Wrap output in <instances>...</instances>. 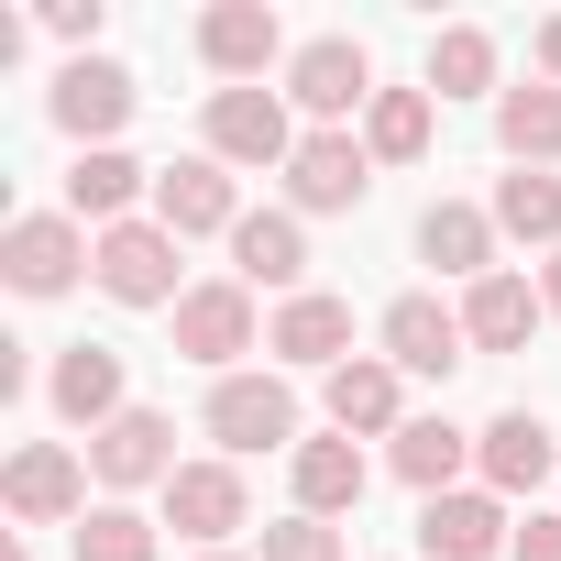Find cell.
I'll list each match as a JSON object with an SVG mask.
<instances>
[{
    "label": "cell",
    "mask_w": 561,
    "mask_h": 561,
    "mask_svg": "<svg viewBox=\"0 0 561 561\" xmlns=\"http://www.w3.org/2000/svg\"><path fill=\"white\" fill-rule=\"evenodd\" d=\"M0 275H12V298H67L78 275H100V231L67 209H23L0 231Z\"/></svg>",
    "instance_id": "1"
},
{
    "label": "cell",
    "mask_w": 561,
    "mask_h": 561,
    "mask_svg": "<svg viewBox=\"0 0 561 561\" xmlns=\"http://www.w3.org/2000/svg\"><path fill=\"white\" fill-rule=\"evenodd\" d=\"M198 419H209L220 462H242V451H298V386L275 375V364H264V375H220Z\"/></svg>",
    "instance_id": "2"
},
{
    "label": "cell",
    "mask_w": 561,
    "mask_h": 561,
    "mask_svg": "<svg viewBox=\"0 0 561 561\" xmlns=\"http://www.w3.org/2000/svg\"><path fill=\"white\" fill-rule=\"evenodd\" d=\"M287 100L320 122V133H353V111H375V56L353 34H309L287 56Z\"/></svg>",
    "instance_id": "3"
},
{
    "label": "cell",
    "mask_w": 561,
    "mask_h": 561,
    "mask_svg": "<svg viewBox=\"0 0 561 561\" xmlns=\"http://www.w3.org/2000/svg\"><path fill=\"white\" fill-rule=\"evenodd\" d=\"M165 320H176V353H187V364H209V375H242V353L264 342V320H253V287H242V275H209V287H187Z\"/></svg>",
    "instance_id": "4"
},
{
    "label": "cell",
    "mask_w": 561,
    "mask_h": 561,
    "mask_svg": "<svg viewBox=\"0 0 561 561\" xmlns=\"http://www.w3.org/2000/svg\"><path fill=\"white\" fill-rule=\"evenodd\" d=\"M275 56H298L287 23H275V0H209V12H198V67L220 89H264Z\"/></svg>",
    "instance_id": "5"
},
{
    "label": "cell",
    "mask_w": 561,
    "mask_h": 561,
    "mask_svg": "<svg viewBox=\"0 0 561 561\" xmlns=\"http://www.w3.org/2000/svg\"><path fill=\"white\" fill-rule=\"evenodd\" d=\"M89 287L111 298V309H176L187 287H176V231L165 220H122V231H100V275Z\"/></svg>",
    "instance_id": "6"
},
{
    "label": "cell",
    "mask_w": 561,
    "mask_h": 561,
    "mask_svg": "<svg viewBox=\"0 0 561 561\" xmlns=\"http://www.w3.org/2000/svg\"><path fill=\"white\" fill-rule=\"evenodd\" d=\"M0 506H12V528H67V517H89V462L67 440H23L0 462Z\"/></svg>",
    "instance_id": "7"
},
{
    "label": "cell",
    "mask_w": 561,
    "mask_h": 561,
    "mask_svg": "<svg viewBox=\"0 0 561 561\" xmlns=\"http://www.w3.org/2000/svg\"><path fill=\"white\" fill-rule=\"evenodd\" d=\"M198 133H209L220 165H287V154L309 144V133L287 122V89H209V122H198Z\"/></svg>",
    "instance_id": "8"
},
{
    "label": "cell",
    "mask_w": 561,
    "mask_h": 561,
    "mask_svg": "<svg viewBox=\"0 0 561 561\" xmlns=\"http://www.w3.org/2000/svg\"><path fill=\"white\" fill-rule=\"evenodd\" d=\"M133 67H111V56H67V78H56V133L78 144V154H100V144H122V122H133Z\"/></svg>",
    "instance_id": "9"
},
{
    "label": "cell",
    "mask_w": 561,
    "mask_h": 561,
    "mask_svg": "<svg viewBox=\"0 0 561 561\" xmlns=\"http://www.w3.org/2000/svg\"><path fill=\"white\" fill-rule=\"evenodd\" d=\"M89 473L111 484V506L144 495V484L165 495V484H176V419H165V408H122V419L89 440Z\"/></svg>",
    "instance_id": "10"
},
{
    "label": "cell",
    "mask_w": 561,
    "mask_h": 561,
    "mask_svg": "<svg viewBox=\"0 0 561 561\" xmlns=\"http://www.w3.org/2000/svg\"><path fill=\"white\" fill-rule=\"evenodd\" d=\"M473 473H484V495H539L550 473H561V430L539 419V408H506V419H484L473 430Z\"/></svg>",
    "instance_id": "11"
},
{
    "label": "cell",
    "mask_w": 561,
    "mask_h": 561,
    "mask_svg": "<svg viewBox=\"0 0 561 561\" xmlns=\"http://www.w3.org/2000/svg\"><path fill=\"white\" fill-rule=\"evenodd\" d=\"M364 187H375V154H364V133H309V144L287 154V209H298V220L364 209Z\"/></svg>",
    "instance_id": "12"
},
{
    "label": "cell",
    "mask_w": 561,
    "mask_h": 561,
    "mask_svg": "<svg viewBox=\"0 0 561 561\" xmlns=\"http://www.w3.org/2000/svg\"><path fill=\"white\" fill-rule=\"evenodd\" d=\"M154 220H165L176 242L242 231V176H231L220 154H176V165H154Z\"/></svg>",
    "instance_id": "13"
},
{
    "label": "cell",
    "mask_w": 561,
    "mask_h": 561,
    "mask_svg": "<svg viewBox=\"0 0 561 561\" xmlns=\"http://www.w3.org/2000/svg\"><path fill=\"white\" fill-rule=\"evenodd\" d=\"M165 528L198 539V550H231V528H253V484H242V462H176V484H165Z\"/></svg>",
    "instance_id": "14"
},
{
    "label": "cell",
    "mask_w": 561,
    "mask_h": 561,
    "mask_svg": "<svg viewBox=\"0 0 561 561\" xmlns=\"http://www.w3.org/2000/svg\"><path fill=\"white\" fill-rule=\"evenodd\" d=\"M320 408H331L342 440H397V430H408V375H397L386 353H353L342 375H320Z\"/></svg>",
    "instance_id": "15"
},
{
    "label": "cell",
    "mask_w": 561,
    "mask_h": 561,
    "mask_svg": "<svg viewBox=\"0 0 561 561\" xmlns=\"http://www.w3.org/2000/svg\"><path fill=\"white\" fill-rule=\"evenodd\" d=\"M419 550L430 561H495V550H517V517H506V495L462 484V495H430L419 506Z\"/></svg>",
    "instance_id": "16"
},
{
    "label": "cell",
    "mask_w": 561,
    "mask_h": 561,
    "mask_svg": "<svg viewBox=\"0 0 561 561\" xmlns=\"http://www.w3.org/2000/svg\"><path fill=\"white\" fill-rule=\"evenodd\" d=\"M45 397H56V419H67V430H89V440L133 408V386H122V353H111V342H67V353H56V375H45Z\"/></svg>",
    "instance_id": "17"
},
{
    "label": "cell",
    "mask_w": 561,
    "mask_h": 561,
    "mask_svg": "<svg viewBox=\"0 0 561 561\" xmlns=\"http://www.w3.org/2000/svg\"><path fill=\"white\" fill-rule=\"evenodd\" d=\"M264 353H275V364H320V375H342V364H353V298L298 287L287 309L264 320Z\"/></svg>",
    "instance_id": "18"
},
{
    "label": "cell",
    "mask_w": 561,
    "mask_h": 561,
    "mask_svg": "<svg viewBox=\"0 0 561 561\" xmlns=\"http://www.w3.org/2000/svg\"><path fill=\"white\" fill-rule=\"evenodd\" d=\"M375 342H386V364H397V375H451V364H473L462 309H440V298H397V309L375 320Z\"/></svg>",
    "instance_id": "19"
},
{
    "label": "cell",
    "mask_w": 561,
    "mask_h": 561,
    "mask_svg": "<svg viewBox=\"0 0 561 561\" xmlns=\"http://www.w3.org/2000/svg\"><path fill=\"white\" fill-rule=\"evenodd\" d=\"M287 484H298V517H353V506H364V484H375V462H364V440L320 430V440H298V451H287Z\"/></svg>",
    "instance_id": "20"
},
{
    "label": "cell",
    "mask_w": 561,
    "mask_h": 561,
    "mask_svg": "<svg viewBox=\"0 0 561 561\" xmlns=\"http://www.w3.org/2000/svg\"><path fill=\"white\" fill-rule=\"evenodd\" d=\"M495 209H473V198H430L419 209V264H440V275H462V287H484L495 275Z\"/></svg>",
    "instance_id": "21"
},
{
    "label": "cell",
    "mask_w": 561,
    "mask_h": 561,
    "mask_svg": "<svg viewBox=\"0 0 561 561\" xmlns=\"http://www.w3.org/2000/svg\"><path fill=\"white\" fill-rule=\"evenodd\" d=\"M133 198H154V165H133L122 144H100V154H78V165H67V220L122 231V220H133Z\"/></svg>",
    "instance_id": "22"
},
{
    "label": "cell",
    "mask_w": 561,
    "mask_h": 561,
    "mask_svg": "<svg viewBox=\"0 0 561 561\" xmlns=\"http://www.w3.org/2000/svg\"><path fill=\"white\" fill-rule=\"evenodd\" d=\"M550 309H539V287H528V275H484V287H462V342L473 353H528V331H539Z\"/></svg>",
    "instance_id": "23"
},
{
    "label": "cell",
    "mask_w": 561,
    "mask_h": 561,
    "mask_svg": "<svg viewBox=\"0 0 561 561\" xmlns=\"http://www.w3.org/2000/svg\"><path fill=\"white\" fill-rule=\"evenodd\" d=\"M231 275H242V287H287V298H298V275H309V231H298V209H242V231H231Z\"/></svg>",
    "instance_id": "24"
},
{
    "label": "cell",
    "mask_w": 561,
    "mask_h": 561,
    "mask_svg": "<svg viewBox=\"0 0 561 561\" xmlns=\"http://www.w3.org/2000/svg\"><path fill=\"white\" fill-rule=\"evenodd\" d=\"M386 462H397V484H419V506H430V495H462V473H473V430H451V419H408V430L386 440Z\"/></svg>",
    "instance_id": "25"
},
{
    "label": "cell",
    "mask_w": 561,
    "mask_h": 561,
    "mask_svg": "<svg viewBox=\"0 0 561 561\" xmlns=\"http://www.w3.org/2000/svg\"><path fill=\"white\" fill-rule=\"evenodd\" d=\"M495 154H506V165H561V89H550V78L495 89Z\"/></svg>",
    "instance_id": "26"
},
{
    "label": "cell",
    "mask_w": 561,
    "mask_h": 561,
    "mask_svg": "<svg viewBox=\"0 0 561 561\" xmlns=\"http://www.w3.org/2000/svg\"><path fill=\"white\" fill-rule=\"evenodd\" d=\"M430 133H440V100L430 89H375V111H364V154L375 165H419Z\"/></svg>",
    "instance_id": "27"
},
{
    "label": "cell",
    "mask_w": 561,
    "mask_h": 561,
    "mask_svg": "<svg viewBox=\"0 0 561 561\" xmlns=\"http://www.w3.org/2000/svg\"><path fill=\"white\" fill-rule=\"evenodd\" d=\"M484 209H495V231H506V242H550V253H561V176H550V165L495 176V198H484Z\"/></svg>",
    "instance_id": "28"
},
{
    "label": "cell",
    "mask_w": 561,
    "mask_h": 561,
    "mask_svg": "<svg viewBox=\"0 0 561 561\" xmlns=\"http://www.w3.org/2000/svg\"><path fill=\"white\" fill-rule=\"evenodd\" d=\"M419 89H430V100H473V89H495V34H484V23H440Z\"/></svg>",
    "instance_id": "29"
},
{
    "label": "cell",
    "mask_w": 561,
    "mask_h": 561,
    "mask_svg": "<svg viewBox=\"0 0 561 561\" xmlns=\"http://www.w3.org/2000/svg\"><path fill=\"white\" fill-rule=\"evenodd\" d=\"M78 561H165V539H154L144 506H89L78 517Z\"/></svg>",
    "instance_id": "30"
},
{
    "label": "cell",
    "mask_w": 561,
    "mask_h": 561,
    "mask_svg": "<svg viewBox=\"0 0 561 561\" xmlns=\"http://www.w3.org/2000/svg\"><path fill=\"white\" fill-rule=\"evenodd\" d=\"M253 561H342V528H331V517H275Z\"/></svg>",
    "instance_id": "31"
},
{
    "label": "cell",
    "mask_w": 561,
    "mask_h": 561,
    "mask_svg": "<svg viewBox=\"0 0 561 561\" xmlns=\"http://www.w3.org/2000/svg\"><path fill=\"white\" fill-rule=\"evenodd\" d=\"M45 34L89 56V45H100V0H45Z\"/></svg>",
    "instance_id": "32"
},
{
    "label": "cell",
    "mask_w": 561,
    "mask_h": 561,
    "mask_svg": "<svg viewBox=\"0 0 561 561\" xmlns=\"http://www.w3.org/2000/svg\"><path fill=\"white\" fill-rule=\"evenodd\" d=\"M506 561H561V517H528V528H517V550H506Z\"/></svg>",
    "instance_id": "33"
},
{
    "label": "cell",
    "mask_w": 561,
    "mask_h": 561,
    "mask_svg": "<svg viewBox=\"0 0 561 561\" xmlns=\"http://www.w3.org/2000/svg\"><path fill=\"white\" fill-rule=\"evenodd\" d=\"M528 56H539V78H550V89H561V12H550V23H539V34H528Z\"/></svg>",
    "instance_id": "34"
},
{
    "label": "cell",
    "mask_w": 561,
    "mask_h": 561,
    "mask_svg": "<svg viewBox=\"0 0 561 561\" xmlns=\"http://www.w3.org/2000/svg\"><path fill=\"white\" fill-rule=\"evenodd\" d=\"M539 309H550V320H561V253H550V275H539Z\"/></svg>",
    "instance_id": "35"
},
{
    "label": "cell",
    "mask_w": 561,
    "mask_h": 561,
    "mask_svg": "<svg viewBox=\"0 0 561 561\" xmlns=\"http://www.w3.org/2000/svg\"><path fill=\"white\" fill-rule=\"evenodd\" d=\"M0 561H34V550H23V528H0Z\"/></svg>",
    "instance_id": "36"
},
{
    "label": "cell",
    "mask_w": 561,
    "mask_h": 561,
    "mask_svg": "<svg viewBox=\"0 0 561 561\" xmlns=\"http://www.w3.org/2000/svg\"><path fill=\"white\" fill-rule=\"evenodd\" d=\"M198 561H242V550H198Z\"/></svg>",
    "instance_id": "37"
}]
</instances>
